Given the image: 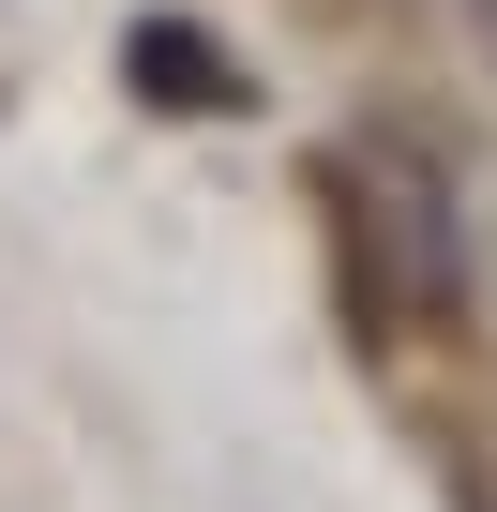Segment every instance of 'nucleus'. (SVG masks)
<instances>
[{
	"mask_svg": "<svg viewBox=\"0 0 497 512\" xmlns=\"http://www.w3.org/2000/svg\"><path fill=\"white\" fill-rule=\"evenodd\" d=\"M196 46H211V31H166V16H151V31H136V91H181V106H241V76H226V61H196Z\"/></svg>",
	"mask_w": 497,
	"mask_h": 512,
	"instance_id": "obj_1",
	"label": "nucleus"
},
{
	"mask_svg": "<svg viewBox=\"0 0 497 512\" xmlns=\"http://www.w3.org/2000/svg\"><path fill=\"white\" fill-rule=\"evenodd\" d=\"M467 31H482V46H497V0H467Z\"/></svg>",
	"mask_w": 497,
	"mask_h": 512,
	"instance_id": "obj_2",
	"label": "nucleus"
}]
</instances>
